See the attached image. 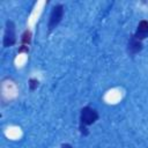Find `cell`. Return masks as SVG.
Segmentation results:
<instances>
[{
  "label": "cell",
  "instance_id": "6da1fadb",
  "mask_svg": "<svg viewBox=\"0 0 148 148\" xmlns=\"http://www.w3.org/2000/svg\"><path fill=\"white\" fill-rule=\"evenodd\" d=\"M98 119V112L90 108V106H84L81 109V113H80V130L82 132V134L87 135L88 132L86 131V126L92 125L96 120Z\"/></svg>",
  "mask_w": 148,
  "mask_h": 148
},
{
  "label": "cell",
  "instance_id": "7a4b0ae2",
  "mask_svg": "<svg viewBox=\"0 0 148 148\" xmlns=\"http://www.w3.org/2000/svg\"><path fill=\"white\" fill-rule=\"evenodd\" d=\"M16 43V32H15V24L13 21L8 20L6 22L5 27V34H3V47H9L13 46Z\"/></svg>",
  "mask_w": 148,
  "mask_h": 148
},
{
  "label": "cell",
  "instance_id": "3957f363",
  "mask_svg": "<svg viewBox=\"0 0 148 148\" xmlns=\"http://www.w3.org/2000/svg\"><path fill=\"white\" fill-rule=\"evenodd\" d=\"M62 17H64V6L60 5V3L53 6V8L50 13V17H49V24H47L49 30L50 31L53 30L60 23Z\"/></svg>",
  "mask_w": 148,
  "mask_h": 148
},
{
  "label": "cell",
  "instance_id": "277c9868",
  "mask_svg": "<svg viewBox=\"0 0 148 148\" xmlns=\"http://www.w3.org/2000/svg\"><path fill=\"white\" fill-rule=\"evenodd\" d=\"M142 47H143V45H142L141 40L136 39L134 37V35H132L130 37V39H128V43H127V52H128V54L134 56V54L139 53L142 50Z\"/></svg>",
  "mask_w": 148,
  "mask_h": 148
},
{
  "label": "cell",
  "instance_id": "5b68a950",
  "mask_svg": "<svg viewBox=\"0 0 148 148\" xmlns=\"http://www.w3.org/2000/svg\"><path fill=\"white\" fill-rule=\"evenodd\" d=\"M134 37L139 40L145 39L146 37H148V21L146 20H141L138 24L136 31L134 34Z\"/></svg>",
  "mask_w": 148,
  "mask_h": 148
},
{
  "label": "cell",
  "instance_id": "8992f818",
  "mask_svg": "<svg viewBox=\"0 0 148 148\" xmlns=\"http://www.w3.org/2000/svg\"><path fill=\"white\" fill-rule=\"evenodd\" d=\"M21 43H22V45H25V46H28L31 43V31L30 30L27 29L22 34V36H21Z\"/></svg>",
  "mask_w": 148,
  "mask_h": 148
},
{
  "label": "cell",
  "instance_id": "52a82bcc",
  "mask_svg": "<svg viewBox=\"0 0 148 148\" xmlns=\"http://www.w3.org/2000/svg\"><path fill=\"white\" fill-rule=\"evenodd\" d=\"M38 84H39V82H38L37 79H29V88H30V90H35L38 87Z\"/></svg>",
  "mask_w": 148,
  "mask_h": 148
},
{
  "label": "cell",
  "instance_id": "ba28073f",
  "mask_svg": "<svg viewBox=\"0 0 148 148\" xmlns=\"http://www.w3.org/2000/svg\"><path fill=\"white\" fill-rule=\"evenodd\" d=\"M18 52H20V53H21V52H27V53H28V52H29V47L25 46V45H22V46L18 49Z\"/></svg>",
  "mask_w": 148,
  "mask_h": 148
},
{
  "label": "cell",
  "instance_id": "9c48e42d",
  "mask_svg": "<svg viewBox=\"0 0 148 148\" xmlns=\"http://www.w3.org/2000/svg\"><path fill=\"white\" fill-rule=\"evenodd\" d=\"M60 148H72V146L69 143H64V145H61Z\"/></svg>",
  "mask_w": 148,
  "mask_h": 148
}]
</instances>
